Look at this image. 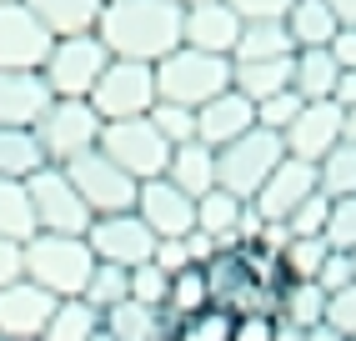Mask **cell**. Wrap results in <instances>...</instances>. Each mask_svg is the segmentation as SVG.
<instances>
[{
	"instance_id": "obj_1",
	"label": "cell",
	"mask_w": 356,
	"mask_h": 341,
	"mask_svg": "<svg viewBox=\"0 0 356 341\" xmlns=\"http://www.w3.org/2000/svg\"><path fill=\"white\" fill-rule=\"evenodd\" d=\"M96 35L111 51V61L161 65L171 51H181V6H171V0H106Z\"/></svg>"
},
{
	"instance_id": "obj_2",
	"label": "cell",
	"mask_w": 356,
	"mask_h": 341,
	"mask_svg": "<svg viewBox=\"0 0 356 341\" xmlns=\"http://www.w3.org/2000/svg\"><path fill=\"white\" fill-rule=\"evenodd\" d=\"M90 271H96V256H90L86 236H45V231H35L26 246H20V276L35 281L40 291H51L56 301L81 296Z\"/></svg>"
},
{
	"instance_id": "obj_3",
	"label": "cell",
	"mask_w": 356,
	"mask_h": 341,
	"mask_svg": "<svg viewBox=\"0 0 356 341\" xmlns=\"http://www.w3.org/2000/svg\"><path fill=\"white\" fill-rule=\"evenodd\" d=\"M221 90H231V61L226 56H206V51L181 45V51H171L156 65V101H165V106L201 111Z\"/></svg>"
},
{
	"instance_id": "obj_4",
	"label": "cell",
	"mask_w": 356,
	"mask_h": 341,
	"mask_svg": "<svg viewBox=\"0 0 356 341\" xmlns=\"http://www.w3.org/2000/svg\"><path fill=\"white\" fill-rule=\"evenodd\" d=\"M111 65V51L101 45V35H60L51 40V56L40 65V81L51 90V101H90L101 70Z\"/></svg>"
},
{
	"instance_id": "obj_5",
	"label": "cell",
	"mask_w": 356,
	"mask_h": 341,
	"mask_svg": "<svg viewBox=\"0 0 356 341\" xmlns=\"http://www.w3.org/2000/svg\"><path fill=\"white\" fill-rule=\"evenodd\" d=\"M286 161V141L276 131L251 126L241 141H231L216 151V186L231 191L236 201H256V191L266 186V176Z\"/></svg>"
},
{
	"instance_id": "obj_6",
	"label": "cell",
	"mask_w": 356,
	"mask_h": 341,
	"mask_svg": "<svg viewBox=\"0 0 356 341\" xmlns=\"http://www.w3.org/2000/svg\"><path fill=\"white\" fill-rule=\"evenodd\" d=\"M96 151L106 161H115L126 170V176L140 186V181H156L165 176V161H171V141H165L151 116H136V120H111V126H101V145Z\"/></svg>"
},
{
	"instance_id": "obj_7",
	"label": "cell",
	"mask_w": 356,
	"mask_h": 341,
	"mask_svg": "<svg viewBox=\"0 0 356 341\" xmlns=\"http://www.w3.org/2000/svg\"><path fill=\"white\" fill-rule=\"evenodd\" d=\"M101 126L106 120L90 111V101H51L45 116L35 120V141L45 151V166H70L76 156L101 145Z\"/></svg>"
},
{
	"instance_id": "obj_8",
	"label": "cell",
	"mask_w": 356,
	"mask_h": 341,
	"mask_svg": "<svg viewBox=\"0 0 356 341\" xmlns=\"http://www.w3.org/2000/svg\"><path fill=\"white\" fill-rule=\"evenodd\" d=\"M90 111H96L106 126L111 120H136L156 111V65L140 61H111L101 70L96 90H90Z\"/></svg>"
},
{
	"instance_id": "obj_9",
	"label": "cell",
	"mask_w": 356,
	"mask_h": 341,
	"mask_svg": "<svg viewBox=\"0 0 356 341\" xmlns=\"http://www.w3.org/2000/svg\"><path fill=\"white\" fill-rule=\"evenodd\" d=\"M31 191V211H35V231L45 236H86L96 216L86 211V201L76 196V186L60 166H40L35 176L26 181Z\"/></svg>"
},
{
	"instance_id": "obj_10",
	"label": "cell",
	"mask_w": 356,
	"mask_h": 341,
	"mask_svg": "<svg viewBox=\"0 0 356 341\" xmlns=\"http://www.w3.org/2000/svg\"><path fill=\"white\" fill-rule=\"evenodd\" d=\"M65 176H70V186H76V196L86 201V211L90 216H115V211H136V181L126 176L115 161H106L101 151H86V156H76L70 166H60Z\"/></svg>"
},
{
	"instance_id": "obj_11",
	"label": "cell",
	"mask_w": 356,
	"mask_h": 341,
	"mask_svg": "<svg viewBox=\"0 0 356 341\" xmlns=\"http://www.w3.org/2000/svg\"><path fill=\"white\" fill-rule=\"evenodd\" d=\"M86 246L101 266H126V271H136V266H146L156 256V236L146 231V221H140L136 211H115V216H96V221H90Z\"/></svg>"
},
{
	"instance_id": "obj_12",
	"label": "cell",
	"mask_w": 356,
	"mask_h": 341,
	"mask_svg": "<svg viewBox=\"0 0 356 341\" xmlns=\"http://www.w3.org/2000/svg\"><path fill=\"white\" fill-rule=\"evenodd\" d=\"M136 216L146 221V231H151L156 241H181V236L196 231V201L186 196L181 186H171L165 176L140 181V191H136Z\"/></svg>"
},
{
	"instance_id": "obj_13",
	"label": "cell",
	"mask_w": 356,
	"mask_h": 341,
	"mask_svg": "<svg viewBox=\"0 0 356 341\" xmlns=\"http://www.w3.org/2000/svg\"><path fill=\"white\" fill-rule=\"evenodd\" d=\"M45 56H51V31L20 0L0 6V70H40Z\"/></svg>"
},
{
	"instance_id": "obj_14",
	"label": "cell",
	"mask_w": 356,
	"mask_h": 341,
	"mask_svg": "<svg viewBox=\"0 0 356 341\" xmlns=\"http://www.w3.org/2000/svg\"><path fill=\"white\" fill-rule=\"evenodd\" d=\"M51 311H56V296H51V291H40L35 281H26V276L10 281V286H0V336H10V341H40Z\"/></svg>"
},
{
	"instance_id": "obj_15",
	"label": "cell",
	"mask_w": 356,
	"mask_h": 341,
	"mask_svg": "<svg viewBox=\"0 0 356 341\" xmlns=\"http://www.w3.org/2000/svg\"><path fill=\"white\" fill-rule=\"evenodd\" d=\"M281 141H286V156L316 166L331 145H341V106L337 101H306L301 116L281 131Z\"/></svg>"
},
{
	"instance_id": "obj_16",
	"label": "cell",
	"mask_w": 356,
	"mask_h": 341,
	"mask_svg": "<svg viewBox=\"0 0 356 341\" xmlns=\"http://www.w3.org/2000/svg\"><path fill=\"white\" fill-rule=\"evenodd\" d=\"M316 166L312 161H296V156H286L271 176H266V186L256 191V211H261V221H286V216L306 201V196H316Z\"/></svg>"
},
{
	"instance_id": "obj_17",
	"label": "cell",
	"mask_w": 356,
	"mask_h": 341,
	"mask_svg": "<svg viewBox=\"0 0 356 341\" xmlns=\"http://www.w3.org/2000/svg\"><path fill=\"white\" fill-rule=\"evenodd\" d=\"M236 40H241V20L231 15L226 0H216V6H186V10H181V45L231 61Z\"/></svg>"
},
{
	"instance_id": "obj_18",
	"label": "cell",
	"mask_w": 356,
	"mask_h": 341,
	"mask_svg": "<svg viewBox=\"0 0 356 341\" xmlns=\"http://www.w3.org/2000/svg\"><path fill=\"white\" fill-rule=\"evenodd\" d=\"M251 126H256V106L246 101L241 90H221L216 101H206V106L196 111V141L211 145V151H221V145L241 141Z\"/></svg>"
},
{
	"instance_id": "obj_19",
	"label": "cell",
	"mask_w": 356,
	"mask_h": 341,
	"mask_svg": "<svg viewBox=\"0 0 356 341\" xmlns=\"http://www.w3.org/2000/svg\"><path fill=\"white\" fill-rule=\"evenodd\" d=\"M51 106L40 70H0V126L10 131H35V120Z\"/></svg>"
},
{
	"instance_id": "obj_20",
	"label": "cell",
	"mask_w": 356,
	"mask_h": 341,
	"mask_svg": "<svg viewBox=\"0 0 356 341\" xmlns=\"http://www.w3.org/2000/svg\"><path fill=\"white\" fill-rule=\"evenodd\" d=\"M20 6L51 31V40H60V35H90L96 31L106 0H20Z\"/></svg>"
},
{
	"instance_id": "obj_21",
	"label": "cell",
	"mask_w": 356,
	"mask_h": 341,
	"mask_svg": "<svg viewBox=\"0 0 356 341\" xmlns=\"http://www.w3.org/2000/svg\"><path fill=\"white\" fill-rule=\"evenodd\" d=\"M165 181L181 186L191 201H201L206 191H216V151H211V145H201V141H191V145H171Z\"/></svg>"
},
{
	"instance_id": "obj_22",
	"label": "cell",
	"mask_w": 356,
	"mask_h": 341,
	"mask_svg": "<svg viewBox=\"0 0 356 341\" xmlns=\"http://www.w3.org/2000/svg\"><path fill=\"white\" fill-rule=\"evenodd\" d=\"M281 26H286V35H291L296 51H326L331 35L341 31L326 0H291V10H286Z\"/></svg>"
},
{
	"instance_id": "obj_23",
	"label": "cell",
	"mask_w": 356,
	"mask_h": 341,
	"mask_svg": "<svg viewBox=\"0 0 356 341\" xmlns=\"http://www.w3.org/2000/svg\"><path fill=\"white\" fill-rule=\"evenodd\" d=\"M241 206L231 191H206V196L196 201V231H206L211 241H216V251H241V241H236V221H241Z\"/></svg>"
},
{
	"instance_id": "obj_24",
	"label": "cell",
	"mask_w": 356,
	"mask_h": 341,
	"mask_svg": "<svg viewBox=\"0 0 356 341\" xmlns=\"http://www.w3.org/2000/svg\"><path fill=\"white\" fill-rule=\"evenodd\" d=\"M231 90H241L251 106L271 101V95H281V90H291V56L286 61H246V65L231 61Z\"/></svg>"
},
{
	"instance_id": "obj_25",
	"label": "cell",
	"mask_w": 356,
	"mask_h": 341,
	"mask_svg": "<svg viewBox=\"0 0 356 341\" xmlns=\"http://www.w3.org/2000/svg\"><path fill=\"white\" fill-rule=\"evenodd\" d=\"M337 81H341V65L331 61V51H296L291 56V90L301 101H331Z\"/></svg>"
},
{
	"instance_id": "obj_26",
	"label": "cell",
	"mask_w": 356,
	"mask_h": 341,
	"mask_svg": "<svg viewBox=\"0 0 356 341\" xmlns=\"http://www.w3.org/2000/svg\"><path fill=\"white\" fill-rule=\"evenodd\" d=\"M276 316L296 331H312L326 322V291L316 281H281L276 291Z\"/></svg>"
},
{
	"instance_id": "obj_27",
	"label": "cell",
	"mask_w": 356,
	"mask_h": 341,
	"mask_svg": "<svg viewBox=\"0 0 356 341\" xmlns=\"http://www.w3.org/2000/svg\"><path fill=\"white\" fill-rule=\"evenodd\" d=\"M101 326L115 336V341H161L165 336V311L156 306H140V301H121V306H111L101 316Z\"/></svg>"
},
{
	"instance_id": "obj_28",
	"label": "cell",
	"mask_w": 356,
	"mask_h": 341,
	"mask_svg": "<svg viewBox=\"0 0 356 341\" xmlns=\"http://www.w3.org/2000/svg\"><path fill=\"white\" fill-rule=\"evenodd\" d=\"M296 56V45L286 35V26L281 20H256V26H241V40H236L231 61L246 65V61H286Z\"/></svg>"
},
{
	"instance_id": "obj_29",
	"label": "cell",
	"mask_w": 356,
	"mask_h": 341,
	"mask_svg": "<svg viewBox=\"0 0 356 341\" xmlns=\"http://www.w3.org/2000/svg\"><path fill=\"white\" fill-rule=\"evenodd\" d=\"M40 166H45V151H40L35 131L0 126V176H6V181H31Z\"/></svg>"
},
{
	"instance_id": "obj_30",
	"label": "cell",
	"mask_w": 356,
	"mask_h": 341,
	"mask_svg": "<svg viewBox=\"0 0 356 341\" xmlns=\"http://www.w3.org/2000/svg\"><path fill=\"white\" fill-rule=\"evenodd\" d=\"M0 236L15 241V246H26V241L35 236V211H31L26 181H6L0 176Z\"/></svg>"
},
{
	"instance_id": "obj_31",
	"label": "cell",
	"mask_w": 356,
	"mask_h": 341,
	"mask_svg": "<svg viewBox=\"0 0 356 341\" xmlns=\"http://www.w3.org/2000/svg\"><path fill=\"white\" fill-rule=\"evenodd\" d=\"M211 306V286H206V266H186L165 286V322H181V316H196Z\"/></svg>"
},
{
	"instance_id": "obj_32",
	"label": "cell",
	"mask_w": 356,
	"mask_h": 341,
	"mask_svg": "<svg viewBox=\"0 0 356 341\" xmlns=\"http://www.w3.org/2000/svg\"><path fill=\"white\" fill-rule=\"evenodd\" d=\"M96 331H101V311H90L81 296H70V301H56L40 341H90Z\"/></svg>"
},
{
	"instance_id": "obj_33",
	"label": "cell",
	"mask_w": 356,
	"mask_h": 341,
	"mask_svg": "<svg viewBox=\"0 0 356 341\" xmlns=\"http://www.w3.org/2000/svg\"><path fill=\"white\" fill-rule=\"evenodd\" d=\"M316 186L326 201H341V196H356V145H331V151L316 161Z\"/></svg>"
},
{
	"instance_id": "obj_34",
	"label": "cell",
	"mask_w": 356,
	"mask_h": 341,
	"mask_svg": "<svg viewBox=\"0 0 356 341\" xmlns=\"http://www.w3.org/2000/svg\"><path fill=\"white\" fill-rule=\"evenodd\" d=\"M326 236H291L281 251V281H316L326 266Z\"/></svg>"
},
{
	"instance_id": "obj_35",
	"label": "cell",
	"mask_w": 356,
	"mask_h": 341,
	"mask_svg": "<svg viewBox=\"0 0 356 341\" xmlns=\"http://www.w3.org/2000/svg\"><path fill=\"white\" fill-rule=\"evenodd\" d=\"M161 341H231V311L206 306L196 316H181V322H165Z\"/></svg>"
},
{
	"instance_id": "obj_36",
	"label": "cell",
	"mask_w": 356,
	"mask_h": 341,
	"mask_svg": "<svg viewBox=\"0 0 356 341\" xmlns=\"http://www.w3.org/2000/svg\"><path fill=\"white\" fill-rule=\"evenodd\" d=\"M131 296V271L126 266H101L96 261V271H90V281H86V291H81V301L90 306V311H111V306H121Z\"/></svg>"
},
{
	"instance_id": "obj_37",
	"label": "cell",
	"mask_w": 356,
	"mask_h": 341,
	"mask_svg": "<svg viewBox=\"0 0 356 341\" xmlns=\"http://www.w3.org/2000/svg\"><path fill=\"white\" fill-rule=\"evenodd\" d=\"M151 126H156L165 141H171V145H191V141H196V111L156 101V111H151Z\"/></svg>"
},
{
	"instance_id": "obj_38",
	"label": "cell",
	"mask_w": 356,
	"mask_h": 341,
	"mask_svg": "<svg viewBox=\"0 0 356 341\" xmlns=\"http://www.w3.org/2000/svg\"><path fill=\"white\" fill-rule=\"evenodd\" d=\"M326 246H331V251H356V196L331 201V216H326Z\"/></svg>"
},
{
	"instance_id": "obj_39",
	"label": "cell",
	"mask_w": 356,
	"mask_h": 341,
	"mask_svg": "<svg viewBox=\"0 0 356 341\" xmlns=\"http://www.w3.org/2000/svg\"><path fill=\"white\" fill-rule=\"evenodd\" d=\"M301 106H306V101H301L296 90H281V95H271V101H261V106H256V126L281 136V131H286L291 120L301 116Z\"/></svg>"
},
{
	"instance_id": "obj_40",
	"label": "cell",
	"mask_w": 356,
	"mask_h": 341,
	"mask_svg": "<svg viewBox=\"0 0 356 341\" xmlns=\"http://www.w3.org/2000/svg\"><path fill=\"white\" fill-rule=\"evenodd\" d=\"M326 216H331V201L316 191V196H306V201L286 216V221H281V226H286L291 236H326Z\"/></svg>"
},
{
	"instance_id": "obj_41",
	"label": "cell",
	"mask_w": 356,
	"mask_h": 341,
	"mask_svg": "<svg viewBox=\"0 0 356 341\" xmlns=\"http://www.w3.org/2000/svg\"><path fill=\"white\" fill-rule=\"evenodd\" d=\"M165 286H171V276H165L156 261H146V266H136V271H131V301L161 311L165 306Z\"/></svg>"
},
{
	"instance_id": "obj_42",
	"label": "cell",
	"mask_w": 356,
	"mask_h": 341,
	"mask_svg": "<svg viewBox=\"0 0 356 341\" xmlns=\"http://www.w3.org/2000/svg\"><path fill=\"white\" fill-rule=\"evenodd\" d=\"M326 326H337L346 341L356 336V281L341 286L337 296H326Z\"/></svg>"
},
{
	"instance_id": "obj_43",
	"label": "cell",
	"mask_w": 356,
	"mask_h": 341,
	"mask_svg": "<svg viewBox=\"0 0 356 341\" xmlns=\"http://www.w3.org/2000/svg\"><path fill=\"white\" fill-rule=\"evenodd\" d=\"M231 341H276V311L231 316Z\"/></svg>"
},
{
	"instance_id": "obj_44",
	"label": "cell",
	"mask_w": 356,
	"mask_h": 341,
	"mask_svg": "<svg viewBox=\"0 0 356 341\" xmlns=\"http://www.w3.org/2000/svg\"><path fill=\"white\" fill-rule=\"evenodd\" d=\"M226 6L241 26H256V20H286L291 0H226Z\"/></svg>"
},
{
	"instance_id": "obj_45",
	"label": "cell",
	"mask_w": 356,
	"mask_h": 341,
	"mask_svg": "<svg viewBox=\"0 0 356 341\" xmlns=\"http://www.w3.org/2000/svg\"><path fill=\"white\" fill-rule=\"evenodd\" d=\"M356 281V266H351V251H326V266H321V276H316V286L326 291V296H337L341 286H351Z\"/></svg>"
},
{
	"instance_id": "obj_46",
	"label": "cell",
	"mask_w": 356,
	"mask_h": 341,
	"mask_svg": "<svg viewBox=\"0 0 356 341\" xmlns=\"http://www.w3.org/2000/svg\"><path fill=\"white\" fill-rule=\"evenodd\" d=\"M156 266L165 276H176V271H186V266H191V256H186V236L181 241H156V256H151Z\"/></svg>"
},
{
	"instance_id": "obj_47",
	"label": "cell",
	"mask_w": 356,
	"mask_h": 341,
	"mask_svg": "<svg viewBox=\"0 0 356 341\" xmlns=\"http://www.w3.org/2000/svg\"><path fill=\"white\" fill-rule=\"evenodd\" d=\"M326 51H331V61H337L341 70H356V31H337Z\"/></svg>"
},
{
	"instance_id": "obj_48",
	"label": "cell",
	"mask_w": 356,
	"mask_h": 341,
	"mask_svg": "<svg viewBox=\"0 0 356 341\" xmlns=\"http://www.w3.org/2000/svg\"><path fill=\"white\" fill-rule=\"evenodd\" d=\"M186 256H191V266H211L216 261V241H211L206 231H191L186 236Z\"/></svg>"
},
{
	"instance_id": "obj_49",
	"label": "cell",
	"mask_w": 356,
	"mask_h": 341,
	"mask_svg": "<svg viewBox=\"0 0 356 341\" xmlns=\"http://www.w3.org/2000/svg\"><path fill=\"white\" fill-rule=\"evenodd\" d=\"M10 281H20V246L0 236V286H10Z\"/></svg>"
},
{
	"instance_id": "obj_50",
	"label": "cell",
	"mask_w": 356,
	"mask_h": 341,
	"mask_svg": "<svg viewBox=\"0 0 356 341\" xmlns=\"http://www.w3.org/2000/svg\"><path fill=\"white\" fill-rule=\"evenodd\" d=\"M331 101H337L341 111L356 106V70H341V81H337V90H331Z\"/></svg>"
},
{
	"instance_id": "obj_51",
	"label": "cell",
	"mask_w": 356,
	"mask_h": 341,
	"mask_svg": "<svg viewBox=\"0 0 356 341\" xmlns=\"http://www.w3.org/2000/svg\"><path fill=\"white\" fill-rule=\"evenodd\" d=\"M331 15H337V26L341 31H356V0H326Z\"/></svg>"
},
{
	"instance_id": "obj_52",
	"label": "cell",
	"mask_w": 356,
	"mask_h": 341,
	"mask_svg": "<svg viewBox=\"0 0 356 341\" xmlns=\"http://www.w3.org/2000/svg\"><path fill=\"white\" fill-rule=\"evenodd\" d=\"M301 341H346V336H341L337 326H326V322H321V326H312V331H301Z\"/></svg>"
},
{
	"instance_id": "obj_53",
	"label": "cell",
	"mask_w": 356,
	"mask_h": 341,
	"mask_svg": "<svg viewBox=\"0 0 356 341\" xmlns=\"http://www.w3.org/2000/svg\"><path fill=\"white\" fill-rule=\"evenodd\" d=\"M341 141H346V145H356V106H351V111H341Z\"/></svg>"
},
{
	"instance_id": "obj_54",
	"label": "cell",
	"mask_w": 356,
	"mask_h": 341,
	"mask_svg": "<svg viewBox=\"0 0 356 341\" xmlns=\"http://www.w3.org/2000/svg\"><path fill=\"white\" fill-rule=\"evenodd\" d=\"M276 341H301V331H296V326H286V322L276 316Z\"/></svg>"
},
{
	"instance_id": "obj_55",
	"label": "cell",
	"mask_w": 356,
	"mask_h": 341,
	"mask_svg": "<svg viewBox=\"0 0 356 341\" xmlns=\"http://www.w3.org/2000/svg\"><path fill=\"white\" fill-rule=\"evenodd\" d=\"M90 341H115V336H111V331H106V326H101V331H96V336H90Z\"/></svg>"
},
{
	"instance_id": "obj_56",
	"label": "cell",
	"mask_w": 356,
	"mask_h": 341,
	"mask_svg": "<svg viewBox=\"0 0 356 341\" xmlns=\"http://www.w3.org/2000/svg\"><path fill=\"white\" fill-rule=\"evenodd\" d=\"M171 6H181V10H186V0H171Z\"/></svg>"
},
{
	"instance_id": "obj_57",
	"label": "cell",
	"mask_w": 356,
	"mask_h": 341,
	"mask_svg": "<svg viewBox=\"0 0 356 341\" xmlns=\"http://www.w3.org/2000/svg\"><path fill=\"white\" fill-rule=\"evenodd\" d=\"M351 266H356V251H351Z\"/></svg>"
},
{
	"instance_id": "obj_58",
	"label": "cell",
	"mask_w": 356,
	"mask_h": 341,
	"mask_svg": "<svg viewBox=\"0 0 356 341\" xmlns=\"http://www.w3.org/2000/svg\"><path fill=\"white\" fill-rule=\"evenodd\" d=\"M0 6H10V0H0Z\"/></svg>"
},
{
	"instance_id": "obj_59",
	"label": "cell",
	"mask_w": 356,
	"mask_h": 341,
	"mask_svg": "<svg viewBox=\"0 0 356 341\" xmlns=\"http://www.w3.org/2000/svg\"><path fill=\"white\" fill-rule=\"evenodd\" d=\"M0 341H10V336H0Z\"/></svg>"
},
{
	"instance_id": "obj_60",
	"label": "cell",
	"mask_w": 356,
	"mask_h": 341,
	"mask_svg": "<svg viewBox=\"0 0 356 341\" xmlns=\"http://www.w3.org/2000/svg\"><path fill=\"white\" fill-rule=\"evenodd\" d=\"M351 341H356V336H351Z\"/></svg>"
}]
</instances>
